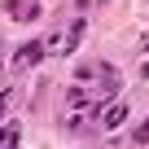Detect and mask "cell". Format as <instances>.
Returning a JSON list of instances; mask_svg holds the SVG:
<instances>
[{
  "label": "cell",
  "mask_w": 149,
  "mask_h": 149,
  "mask_svg": "<svg viewBox=\"0 0 149 149\" xmlns=\"http://www.w3.org/2000/svg\"><path fill=\"white\" fill-rule=\"evenodd\" d=\"M5 9H9L13 22H35V18H40V0H9Z\"/></svg>",
  "instance_id": "1"
},
{
  "label": "cell",
  "mask_w": 149,
  "mask_h": 149,
  "mask_svg": "<svg viewBox=\"0 0 149 149\" xmlns=\"http://www.w3.org/2000/svg\"><path fill=\"white\" fill-rule=\"evenodd\" d=\"M40 57H44V40H31V44H22V48L13 53V66H18V70H26V66H35Z\"/></svg>",
  "instance_id": "2"
},
{
  "label": "cell",
  "mask_w": 149,
  "mask_h": 149,
  "mask_svg": "<svg viewBox=\"0 0 149 149\" xmlns=\"http://www.w3.org/2000/svg\"><path fill=\"white\" fill-rule=\"evenodd\" d=\"M123 123H127V105H110L101 118V127H123Z\"/></svg>",
  "instance_id": "3"
},
{
  "label": "cell",
  "mask_w": 149,
  "mask_h": 149,
  "mask_svg": "<svg viewBox=\"0 0 149 149\" xmlns=\"http://www.w3.org/2000/svg\"><path fill=\"white\" fill-rule=\"evenodd\" d=\"M0 145H18V127H13V123L0 127Z\"/></svg>",
  "instance_id": "4"
},
{
  "label": "cell",
  "mask_w": 149,
  "mask_h": 149,
  "mask_svg": "<svg viewBox=\"0 0 149 149\" xmlns=\"http://www.w3.org/2000/svg\"><path fill=\"white\" fill-rule=\"evenodd\" d=\"M132 140H136V145H149V123H140V127L132 132Z\"/></svg>",
  "instance_id": "5"
}]
</instances>
